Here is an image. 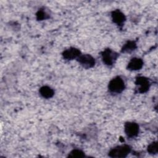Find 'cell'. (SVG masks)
<instances>
[{
    "label": "cell",
    "instance_id": "ba28073f",
    "mask_svg": "<svg viewBox=\"0 0 158 158\" xmlns=\"http://www.w3.org/2000/svg\"><path fill=\"white\" fill-rule=\"evenodd\" d=\"M143 61L139 58H133L128 64V69L130 70H137L142 68Z\"/></svg>",
    "mask_w": 158,
    "mask_h": 158
},
{
    "label": "cell",
    "instance_id": "4fadbf2b",
    "mask_svg": "<svg viewBox=\"0 0 158 158\" xmlns=\"http://www.w3.org/2000/svg\"><path fill=\"white\" fill-rule=\"evenodd\" d=\"M157 143L153 142L148 147V151L151 154H156L157 152Z\"/></svg>",
    "mask_w": 158,
    "mask_h": 158
},
{
    "label": "cell",
    "instance_id": "277c9868",
    "mask_svg": "<svg viewBox=\"0 0 158 158\" xmlns=\"http://www.w3.org/2000/svg\"><path fill=\"white\" fill-rule=\"evenodd\" d=\"M78 62L85 68H90L94 66L95 64L94 59L89 54L80 55L78 57Z\"/></svg>",
    "mask_w": 158,
    "mask_h": 158
},
{
    "label": "cell",
    "instance_id": "7a4b0ae2",
    "mask_svg": "<svg viewBox=\"0 0 158 158\" xmlns=\"http://www.w3.org/2000/svg\"><path fill=\"white\" fill-rule=\"evenodd\" d=\"M130 152V148L127 145L117 146L109 152V156L112 157H125Z\"/></svg>",
    "mask_w": 158,
    "mask_h": 158
},
{
    "label": "cell",
    "instance_id": "8fae6325",
    "mask_svg": "<svg viewBox=\"0 0 158 158\" xmlns=\"http://www.w3.org/2000/svg\"><path fill=\"white\" fill-rule=\"evenodd\" d=\"M136 48V43L134 41H128L123 46L122 51L124 52H129L132 50H134Z\"/></svg>",
    "mask_w": 158,
    "mask_h": 158
},
{
    "label": "cell",
    "instance_id": "8992f818",
    "mask_svg": "<svg viewBox=\"0 0 158 158\" xmlns=\"http://www.w3.org/2000/svg\"><path fill=\"white\" fill-rule=\"evenodd\" d=\"M136 85H139V93H144L147 91L149 88V80L143 77H139L136 78Z\"/></svg>",
    "mask_w": 158,
    "mask_h": 158
},
{
    "label": "cell",
    "instance_id": "52a82bcc",
    "mask_svg": "<svg viewBox=\"0 0 158 158\" xmlns=\"http://www.w3.org/2000/svg\"><path fill=\"white\" fill-rule=\"evenodd\" d=\"M80 51L75 48H70L68 49H66L62 53L63 57L68 60H72L80 56Z\"/></svg>",
    "mask_w": 158,
    "mask_h": 158
},
{
    "label": "cell",
    "instance_id": "30bf717a",
    "mask_svg": "<svg viewBox=\"0 0 158 158\" xmlns=\"http://www.w3.org/2000/svg\"><path fill=\"white\" fill-rule=\"evenodd\" d=\"M40 93L43 98H50L53 96L54 92L51 88L48 86H44L40 89Z\"/></svg>",
    "mask_w": 158,
    "mask_h": 158
},
{
    "label": "cell",
    "instance_id": "5b68a950",
    "mask_svg": "<svg viewBox=\"0 0 158 158\" xmlns=\"http://www.w3.org/2000/svg\"><path fill=\"white\" fill-rule=\"evenodd\" d=\"M139 126L135 122H127L125 125V132L129 137H133L138 133Z\"/></svg>",
    "mask_w": 158,
    "mask_h": 158
},
{
    "label": "cell",
    "instance_id": "6da1fadb",
    "mask_svg": "<svg viewBox=\"0 0 158 158\" xmlns=\"http://www.w3.org/2000/svg\"><path fill=\"white\" fill-rule=\"evenodd\" d=\"M108 87L110 92L119 93L124 89L125 83L120 77H117L110 81Z\"/></svg>",
    "mask_w": 158,
    "mask_h": 158
},
{
    "label": "cell",
    "instance_id": "9c48e42d",
    "mask_svg": "<svg viewBox=\"0 0 158 158\" xmlns=\"http://www.w3.org/2000/svg\"><path fill=\"white\" fill-rule=\"evenodd\" d=\"M112 18L114 22L117 25H122L125 20L124 14L118 10H115L112 12Z\"/></svg>",
    "mask_w": 158,
    "mask_h": 158
},
{
    "label": "cell",
    "instance_id": "7c38bea8",
    "mask_svg": "<svg viewBox=\"0 0 158 158\" xmlns=\"http://www.w3.org/2000/svg\"><path fill=\"white\" fill-rule=\"evenodd\" d=\"M69 156L72 157H82L85 156V154H84V152L81 150L75 149L70 152Z\"/></svg>",
    "mask_w": 158,
    "mask_h": 158
},
{
    "label": "cell",
    "instance_id": "5bb4252c",
    "mask_svg": "<svg viewBox=\"0 0 158 158\" xmlns=\"http://www.w3.org/2000/svg\"><path fill=\"white\" fill-rule=\"evenodd\" d=\"M48 15L46 14V12L43 10H38V12L36 14V18L38 20H43V19H46L48 17Z\"/></svg>",
    "mask_w": 158,
    "mask_h": 158
},
{
    "label": "cell",
    "instance_id": "3957f363",
    "mask_svg": "<svg viewBox=\"0 0 158 158\" xmlns=\"http://www.w3.org/2000/svg\"><path fill=\"white\" fill-rule=\"evenodd\" d=\"M117 57V54L110 49L104 50L102 53V58L103 62H104L106 65H112L114 61L115 60Z\"/></svg>",
    "mask_w": 158,
    "mask_h": 158
}]
</instances>
